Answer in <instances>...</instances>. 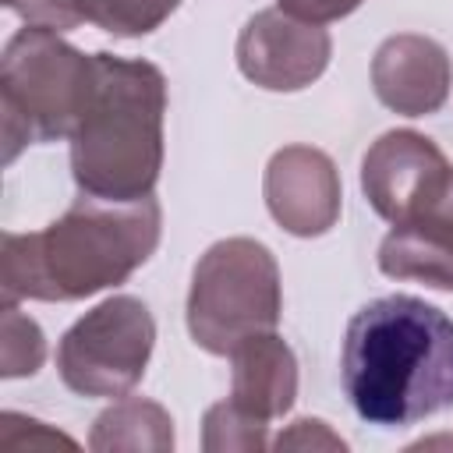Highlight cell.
Listing matches in <instances>:
<instances>
[{"label": "cell", "mask_w": 453, "mask_h": 453, "mask_svg": "<svg viewBox=\"0 0 453 453\" xmlns=\"http://www.w3.org/2000/svg\"><path fill=\"white\" fill-rule=\"evenodd\" d=\"M163 212L152 195L110 202L85 195L35 234H4L0 290L18 301H81L124 283L159 244Z\"/></svg>", "instance_id": "obj_1"}, {"label": "cell", "mask_w": 453, "mask_h": 453, "mask_svg": "<svg viewBox=\"0 0 453 453\" xmlns=\"http://www.w3.org/2000/svg\"><path fill=\"white\" fill-rule=\"evenodd\" d=\"M343 389L357 418L403 428L453 407V319L411 294L365 304L343 336Z\"/></svg>", "instance_id": "obj_2"}, {"label": "cell", "mask_w": 453, "mask_h": 453, "mask_svg": "<svg viewBox=\"0 0 453 453\" xmlns=\"http://www.w3.org/2000/svg\"><path fill=\"white\" fill-rule=\"evenodd\" d=\"M96 57V81L71 131V173L85 195L138 202L163 170L166 78L149 60Z\"/></svg>", "instance_id": "obj_3"}, {"label": "cell", "mask_w": 453, "mask_h": 453, "mask_svg": "<svg viewBox=\"0 0 453 453\" xmlns=\"http://www.w3.org/2000/svg\"><path fill=\"white\" fill-rule=\"evenodd\" d=\"M96 81V57H85L60 32L25 25L0 60L4 159L35 142L71 138Z\"/></svg>", "instance_id": "obj_4"}, {"label": "cell", "mask_w": 453, "mask_h": 453, "mask_svg": "<svg viewBox=\"0 0 453 453\" xmlns=\"http://www.w3.org/2000/svg\"><path fill=\"white\" fill-rule=\"evenodd\" d=\"M283 311L280 269L251 237L216 241L191 273L188 333L209 354H230L258 333H273Z\"/></svg>", "instance_id": "obj_5"}, {"label": "cell", "mask_w": 453, "mask_h": 453, "mask_svg": "<svg viewBox=\"0 0 453 453\" xmlns=\"http://www.w3.org/2000/svg\"><path fill=\"white\" fill-rule=\"evenodd\" d=\"M152 343L156 322L145 301L117 294L60 336L57 372L78 396H124L142 382Z\"/></svg>", "instance_id": "obj_6"}, {"label": "cell", "mask_w": 453, "mask_h": 453, "mask_svg": "<svg viewBox=\"0 0 453 453\" xmlns=\"http://www.w3.org/2000/svg\"><path fill=\"white\" fill-rule=\"evenodd\" d=\"M453 188V166L442 149L418 131H386L361 159V191L368 205L403 223L439 205Z\"/></svg>", "instance_id": "obj_7"}, {"label": "cell", "mask_w": 453, "mask_h": 453, "mask_svg": "<svg viewBox=\"0 0 453 453\" xmlns=\"http://www.w3.org/2000/svg\"><path fill=\"white\" fill-rule=\"evenodd\" d=\"M329 32L287 11H258L237 35V67L269 92H297L329 67Z\"/></svg>", "instance_id": "obj_8"}, {"label": "cell", "mask_w": 453, "mask_h": 453, "mask_svg": "<svg viewBox=\"0 0 453 453\" xmlns=\"http://www.w3.org/2000/svg\"><path fill=\"white\" fill-rule=\"evenodd\" d=\"M269 216L294 237H319L340 219V173L322 149L287 145L273 152L262 180Z\"/></svg>", "instance_id": "obj_9"}, {"label": "cell", "mask_w": 453, "mask_h": 453, "mask_svg": "<svg viewBox=\"0 0 453 453\" xmlns=\"http://www.w3.org/2000/svg\"><path fill=\"white\" fill-rule=\"evenodd\" d=\"M372 85L382 106L403 117H428L442 110L453 85L449 53L418 32H400L379 42L372 57Z\"/></svg>", "instance_id": "obj_10"}, {"label": "cell", "mask_w": 453, "mask_h": 453, "mask_svg": "<svg viewBox=\"0 0 453 453\" xmlns=\"http://www.w3.org/2000/svg\"><path fill=\"white\" fill-rule=\"evenodd\" d=\"M379 269L389 280H418L453 294V188L428 212L393 223L379 244Z\"/></svg>", "instance_id": "obj_11"}, {"label": "cell", "mask_w": 453, "mask_h": 453, "mask_svg": "<svg viewBox=\"0 0 453 453\" xmlns=\"http://www.w3.org/2000/svg\"><path fill=\"white\" fill-rule=\"evenodd\" d=\"M234 379L230 403L248 418L269 425L283 418L297 400V357L276 333L248 336L230 350Z\"/></svg>", "instance_id": "obj_12"}, {"label": "cell", "mask_w": 453, "mask_h": 453, "mask_svg": "<svg viewBox=\"0 0 453 453\" xmlns=\"http://www.w3.org/2000/svg\"><path fill=\"white\" fill-rule=\"evenodd\" d=\"M88 446L96 453H166L173 449V418L156 400L127 396L96 418Z\"/></svg>", "instance_id": "obj_13"}, {"label": "cell", "mask_w": 453, "mask_h": 453, "mask_svg": "<svg viewBox=\"0 0 453 453\" xmlns=\"http://www.w3.org/2000/svg\"><path fill=\"white\" fill-rule=\"evenodd\" d=\"M180 0H74L81 21L110 32V35H149L152 28H159Z\"/></svg>", "instance_id": "obj_14"}, {"label": "cell", "mask_w": 453, "mask_h": 453, "mask_svg": "<svg viewBox=\"0 0 453 453\" xmlns=\"http://www.w3.org/2000/svg\"><path fill=\"white\" fill-rule=\"evenodd\" d=\"M0 375L18 379V375H35L42 357H46V340L42 329L18 311V304H4V329H0Z\"/></svg>", "instance_id": "obj_15"}, {"label": "cell", "mask_w": 453, "mask_h": 453, "mask_svg": "<svg viewBox=\"0 0 453 453\" xmlns=\"http://www.w3.org/2000/svg\"><path fill=\"white\" fill-rule=\"evenodd\" d=\"M202 446L209 453H230V449H265V428L262 421L248 418L244 411H237L230 400L223 403H212L205 411V421H202Z\"/></svg>", "instance_id": "obj_16"}, {"label": "cell", "mask_w": 453, "mask_h": 453, "mask_svg": "<svg viewBox=\"0 0 453 453\" xmlns=\"http://www.w3.org/2000/svg\"><path fill=\"white\" fill-rule=\"evenodd\" d=\"M50 449V446H67L74 449V439L60 435V432H50L42 421H32V418H21V414H0V449Z\"/></svg>", "instance_id": "obj_17"}, {"label": "cell", "mask_w": 453, "mask_h": 453, "mask_svg": "<svg viewBox=\"0 0 453 453\" xmlns=\"http://www.w3.org/2000/svg\"><path fill=\"white\" fill-rule=\"evenodd\" d=\"M14 14L25 18V25L50 28V32H71L81 25V14L74 0H4Z\"/></svg>", "instance_id": "obj_18"}, {"label": "cell", "mask_w": 453, "mask_h": 453, "mask_svg": "<svg viewBox=\"0 0 453 453\" xmlns=\"http://www.w3.org/2000/svg\"><path fill=\"white\" fill-rule=\"evenodd\" d=\"M347 442L340 435L329 432L326 421L319 418H297L280 439H276V449H343Z\"/></svg>", "instance_id": "obj_19"}, {"label": "cell", "mask_w": 453, "mask_h": 453, "mask_svg": "<svg viewBox=\"0 0 453 453\" xmlns=\"http://www.w3.org/2000/svg\"><path fill=\"white\" fill-rule=\"evenodd\" d=\"M280 11L301 18V21H311V25H326V21H340L347 18L350 11H357L365 0H276Z\"/></svg>", "instance_id": "obj_20"}]
</instances>
